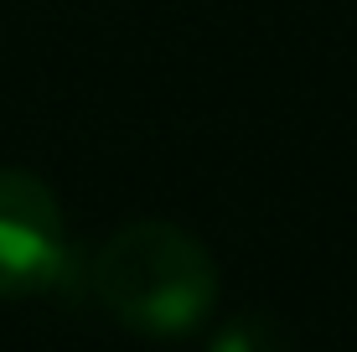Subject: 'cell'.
<instances>
[{"mask_svg":"<svg viewBox=\"0 0 357 352\" xmlns=\"http://www.w3.org/2000/svg\"><path fill=\"white\" fill-rule=\"evenodd\" d=\"M89 280L98 306L145 337L197 332L218 306V264L207 244L161 217L125 223L98 249Z\"/></svg>","mask_w":357,"mask_h":352,"instance_id":"1","label":"cell"},{"mask_svg":"<svg viewBox=\"0 0 357 352\" xmlns=\"http://www.w3.org/2000/svg\"><path fill=\"white\" fill-rule=\"evenodd\" d=\"M68 270V223L52 187L0 166V300L52 290Z\"/></svg>","mask_w":357,"mask_h":352,"instance_id":"2","label":"cell"},{"mask_svg":"<svg viewBox=\"0 0 357 352\" xmlns=\"http://www.w3.org/2000/svg\"><path fill=\"white\" fill-rule=\"evenodd\" d=\"M207 352H290V337L280 332V321L269 311H243L228 326H218Z\"/></svg>","mask_w":357,"mask_h":352,"instance_id":"3","label":"cell"}]
</instances>
